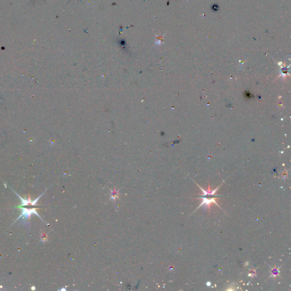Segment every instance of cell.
<instances>
[{"instance_id":"cell-3","label":"cell","mask_w":291,"mask_h":291,"mask_svg":"<svg viewBox=\"0 0 291 291\" xmlns=\"http://www.w3.org/2000/svg\"><path fill=\"white\" fill-rule=\"evenodd\" d=\"M197 185H198V186H199V188H200L202 190V192H203V193L202 195H201V196H207V195H210V196H212V195H214V194H215V193L217 192V189H218L219 188V187H220V186H219V187H217V188H216L214 191H212L210 190V185H209L208 189V190H207V191L204 190V189H203V188H202L200 186H199L198 184H197Z\"/></svg>"},{"instance_id":"cell-1","label":"cell","mask_w":291,"mask_h":291,"mask_svg":"<svg viewBox=\"0 0 291 291\" xmlns=\"http://www.w3.org/2000/svg\"><path fill=\"white\" fill-rule=\"evenodd\" d=\"M21 199V204L20 206L19 207H17L16 208H20V210H22V214L20 215V216L16 220V221L19 219L20 217H22L23 219H24V220H27L30 217V216L32 214V213H34L35 214L38 216L39 217L40 216L38 214L37 212H36V208H34V206L36 205V203H37L38 201V200L39 199V197L42 196L40 195L36 200H34V201H31L30 200H28V199H22L21 197H20L16 193H15Z\"/></svg>"},{"instance_id":"cell-2","label":"cell","mask_w":291,"mask_h":291,"mask_svg":"<svg viewBox=\"0 0 291 291\" xmlns=\"http://www.w3.org/2000/svg\"><path fill=\"white\" fill-rule=\"evenodd\" d=\"M215 200H216V198H212L211 199H208L204 198V197L203 198V203L201 204V205L199 206V207L197 209H199L200 207H201L203 205H205L206 207H208L209 208H210V206L212 203H215L217 206L219 207L218 204L216 202Z\"/></svg>"}]
</instances>
